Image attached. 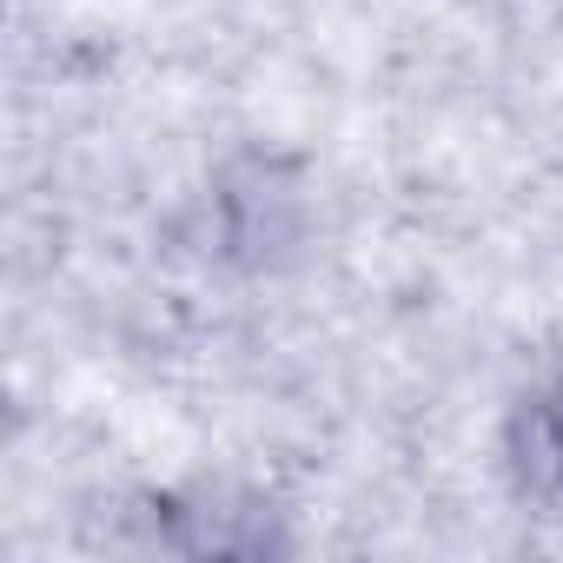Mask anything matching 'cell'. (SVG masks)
Instances as JSON below:
<instances>
[]
</instances>
